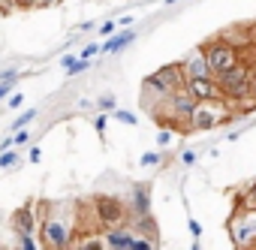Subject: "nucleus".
<instances>
[{
  "mask_svg": "<svg viewBox=\"0 0 256 250\" xmlns=\"http://www.w3.org/2000/svg\"><path fill=\"white\" fill-rule=\"evenodd\" d=\"M76 241V232H72V223L48 205L42 223H40V244L42 250H70V244Z\"/></svg>",
  "mask_w": 256,
  "mask_h": 250,
  "instance_id": "obj_1",
  "label": "nucleus"
},
{
  "mask_svg": "<svg viewBox=\"0 0 256 250\" xmlns=\"http://www.w3.org/2000/svg\"><path fill=\"white\" fill-rule=\"evenodd\" d=\"M145 96L148 94H154V96H160V100H166L169 94H175V90H181L184 88V72H181V66L178 64H169V66H160L157 72H151L148 78H145Z\"/></svg>",
  "mask_w": 256,
  "mask_h": 250,
  "instance_id": "obj_4",
  "label": "nucleus"
},
{
  "mask_svg": "<svg viewBox=\"0 0 256 250\" xmlns=\"http://www.w3.org/2000/svg\"><path fill=\"white\" fill-rule=\"evenodd\" d=\"M130 250H157V238H145V235H136Z\"/></svg>",
  "mask_w": 256,
  "mask_h": 250,
  "instance_id": "obj_17",
  "label": "nucleus"
},
{
  "mask_svg": "<svg viewBox=\"0 0 256 250\" xmlns=\"http://www.w3.org/2000/svg\"><path fill=\"white\" fill-rule=\"evenodd\" d=\"M28 142H30V133H28V130H16L12 145H28Z\"/></svg>",
  "mask_w": 256,
  "mask_h": 250,
  "instance_id": "obj_24",
  "label": "nucleus"
},
{
  "mask_svg": "<svg viewBox=\"0 0 256 250\" xmlns=\"http://www.w3.org/2000/svg\"><path fill=\"white\" fill-rule=\"evenodd\" d=\"M232 114V106L223 100V96H214V100H202L193 106V114L187 120V130L193 133H205V130H214L220 124H226Z\"/></svg>",
  "mask_w": 256,
  "mask_h": 250,
  "instance_id": "obj_2",
  "label": "nucleus"
},
{
  "mask_svg": "<svg viewBox=\"0 0 256 250\" xmlns=\"http://www.w3.org/2000/svg\"><path fill=\"white\" fill-rule=\"evenodd\" d=\"M250 100L256 102V64H250Z\"/></svg>",
  "mask_w": 256,
  "mask_h": 250,
  "instance_id": "obj_26",
  "label": "nucleus"
},
{
  "mask_svg": "<svg viewBox=\"0 0 256 250\" xmlns=\"http://www.w3.org/2000/svg\"><path fill=\"white\" fill-rule=\"evenodd\" d=\"M18 163V151L6 148V151H0V169H12Z\"/></svg>",
  "mask_w": 256,
  "mask_h": 250,
  "instance_id": "obj_18",
  "label": "nucleus"
},
{
  "mask_svg": "<svg viewBox=\"0 0 256 250\" xmlns=\"http://www.w3.org/2000/svg\"><path fill=\"white\" fill-rule=\"evenodd\" d=\"M70 247H72V250H108L106 241H102V235H94V232H84V235L76 238Z\"/></svg>",
  "mask_w": 256,
  "mask_h": 250,
  "instance_id": "obj_15",
  "label": "nucleus"
},
{
  "mask_svg": "<svg viewBox=\"0 0 256 250\" xmlns=\"http://www.w3.org/2000/svg\"><path fill=\"white\" fill-rule=\"evenodd\" d=\"M181 163H184V166H193V163H196V151H190V148H187V151L181 154Z\"/></svg>",
  "mask_w": 256,
  "mask_h": 250,
  "instance_id": "obj_28",
  "label": "nucleus"
},
{
  "mask_svg": "<svg viewBox=\"0 0 256 250\" xmlns=\"http://www.w3.org/2000/svg\"><path fill=\"white\" fill-rule=\"evenodd\" d=\"M52 4H58V0H36V6H52Z\"/></svg>",
  "mask_w": 256,
  "mask_h": 250,
  "instance_id": "obj_40",
  "label": "nucleus"
},
{
  "mask_svg": "<svg viewBox=\"0 0 256 250\" xmlns=\"http://www.w3.org/2000/svg\"><path fill=\"white\" fill-rule=\"evenodd\" d=\"M190 232H193V241H199V238H202V226H199L193 217H190Z\"/></svg>",
  "mask_w": 256,
  "mask_h": 250,
  "instance_id": "obj_31",
  "label": "nucleus"
},
{
  "mask_svg": "<svg viewBox=\"0 0 256 250\" xmlns=\"http://www.w3.org/2000/svg\"><path fill=\"white\" fill-rule=\"evenodd\" d=\"M133 40H136V34H133V30L114 34V36H108V42H102V46H100V54H112V52H120L124 46H130Z\"/></svg>",
  "mask_w": 256,
  "mask_h": 250,
  "instance_id": "obj_14",
  "label": "nucleus"
},
{
  "mask_svg": "<svg viewBox=\"0 0 256 250\" xmlns=\"http://www.w3.org/2000/svg\"><path fill=\"white\" fill-rule=\"evenodd\" d=\"M193 106H196V100H190L184 90H175V94H169L166 100H163V124H172V127H181L187 130V120H190V114H193Z\"/></svg>",
  "mask_w": 256,
  "mask_h": 250,
  "instance_id": "obj_8",
  "label": "nucleus"
},
{
  "mask_svg": "<svg viewBox=\"0 0 256 250\" xmlns=\"http://www.w3.org/2000/svg\"><path fill=\"white\" fill-rule=\"evenodd\" d=\"M229 235L238 250H256V208H238L229 220Z\"/></svg>",
  "mask_w": 256,
  "mask_h": 250,
  "instance_id": "obj_5",
  "label": "nucleus"
},
{
  "mask_svg": "<svg viewBox=\"0 0 256 250\" xmlns=\"http://www.w3.org/2000/svg\"><path fill=\"white\" fill-rule=\"evenodd\" d=\"M96 108H100V112H114V96H112V94H102V96L96 100Z\"/></svg>",
  "mask_w": 256,
  "mask_h": 250,
  "instance_id": "obj_21",
  "label": "nucleus"
},
{
  "mask_svg": "<svg viewBox=\"0 0 256 250\" xmlns=\"http://www.w3.org/2000/svg\"><path fill=\"white\" fill-rule=\"evenodd\" d=\"M16 78H18V72H16V70H6V72H0V82H10V84H12Z\"/></svg>",
  "mask_w": 256,
  "mask_h": 250,
  "instance_id": "obj_32",
  "label": "nucleus"
},
{
  "mask_svg": "<svg viewBox=\"0 0 256 250\" xmlns=\"http://www.w3.org/2000/svg\"><path fill=\"white\" fill-rule=\"evenodd\" d=\"M145 214H151V184H136L133 187L130 217H145Z\"/></svg>",
  "mask_w": 256,
  "mask_h": 250,
  "instance_id": "obj_12",
  "label": "nucleus"
},
{
  "mask_svg": "<svg viewBox=\"0 0 256 250\" xmlns=\"http://www.w3.org/2000/svg\"><path fill=\"white\" fill-rule=\"evenodd\" d=\"M18 244H22V250H36L34 235H18Z\"/></svg>",
  "mask_w": 256,
  "mask_h": 250,
  "instance_id": "obj_25",
  "label": "nucleus"
},
{
  "mask_svg": "<svg viewBox=\"0 0 256 250\" xmlns=\"http://www.w3.org/2000/svg\"><path fill=\"white\" fill-rule=\"evenodd\" d=\"M217 82V88H220V96L226 100V102H253L250 100V64H244V60H238L232 70H226L223 76H217L214 78Z\"/></svg>",
  "mask_w": 256,
  "mask_h": 250,
  "instance_id": "obj_3",
  "label": "nucleus"
},
{
  "mask_svg": "<svg viewBox=\"0 0 256 250\" xmlns=\"http://www.w3.org/2000/svg\"><path fill=\"white\" fill-rule=\"evenodd\" d=\"M112 30H114V22H106V24H100V34H102V36H112Z\"/></svg>",
  "mask_w": 256,
  "mask_h": 250,
  "instance_id": "obj_35",
  "label": "nucleus"
},
{
  "mask_svg": "<svg viewBox=\"0 0 256 250\" xmlns=\"http://www.w3.org/2000/svg\"><path fill=\"white\" fill-rule=\"evenodd\" d=\"M190 250H202V247H199V241H193V247H190Z\"/></svg>",
  "mask_w": 256,
  "mask_h": 250,
  "instance_id": "obj_41",
  "label": "nucleus"
},
{
  "mask_svg": "<svg viewBox=\"0 0 256 250\" xmlns=\"http://www.w3.org/2000/svg\"><path fill=\"white\" fill-rule=\"evenodd\" d=\"M139 163H142V166H160V154H157V151H145Z\"/></svg>",
  "mask_w": 256,
  "mask_h": 250,
  "instance_id": "obj_23",
  "label": "nucleus"
},
{
  "mask_svg": "<svg viewBox=\"0 0 256 250\" xmlns=\"http://www.w3.org/2000/svg\"><path fill=\"white\" fill-rule=\"evenodd\" d=\"M114 24H120V28H130V24H133V16H124V18H114Z\"/></svg>",
  "mask_w": 256,
  "mask_h": 250,
  "instance_id": "obj_36",
  "label": "nucleus"
},
{
  "mask_svg": "<svg viewBox=\"0 0 256 250\" xmlns=\"http://www.w3.org/2000/svg\"><path fill=\"white\" fill-rule=\"evenodd\" d=\"M133 238H136V232L126 226V223L112 226V229H106V232H102V241H106V247H108V250H130Z\"/></svg>",
  "mask_w": 256,
  "mask_h": 250,
  "instance_id": "obj_11",
  "label": "nucleus"
},
{
  "mask_svg": "<svg viewBox=\"0 0 256 250\" xmlns=\"http://www.w3.org/2000/svg\"><path fill=\"white\" fill-rule=\"evenodd\" d=\"M96 52H100V46H88V48L82 52V60H90V58H94Z\"/></svg>",
  "mask_w": 256,
  "mask_h": 250,
  "instance_id": "obj_33",
  "label": "nucleus"
},
{
  "mask_svg": "<svg viewBox=\"0 0 256 250\" xmlns=\"http://www.w3.org/2000/svg\"><path fill=\"white\" fill-rule=\"evenodd\" d=\"M94 127L100 130V136L106 133V114H96V120H94Z\"/></svg>",
  "mask_w": 256,
  "mask_h": 250,
  "instance_id": "obj_34",
  "label": "nucleus"
},
{
  "mask_svg": "<svg viewBox=\"0 0 256 250\" xmlns=\"http://www.w3.org/2000/svg\"><path fill=\"white\" fill-rule=\"evenodd\" d=\"M10 90H12V88H10V82H0V100H4Z\"/></svg>",
  "mask_w": 256,
  "mask_h": 250,
  "instance_id": "obj_38",
  "label": "nucleus"
},
{
  "mask_svg": "<svg viewBox=\"0 0 256 250\" xmlns=\"http://www.w3.org/2000/svg\"><path fill=\"white\" fill-rule=\"evenodd\" d=\"M22 100H24V96H22V94H16V96L10 100V108H18V106H22Z\"/></svg>",
  "mask_w": 256,
  "mask_h": 250,
  "instance_id": "obj_37",
  "label": "nucleus"
},
{
  "mask_svg": "<svg viewBox=\"0 0 256 250\" xmlns=\"http://www.w3.org/2000/svg\"><path fill=\"white\" fill-rule=\"evenodd\" d=\"M205 60H208V72H211V78H217V76H223L226 70H232L241 58H238V48H235L232 42H226V40H214V42L205 46Z\"/></svg>",
  "mask_w": 256,
  "mask_h": 250,
  "instance_id": "obj_7",
  "label": "nucleus"
},
{
  "mask_svg": "<svg viewBox=\"0 0 256 250\" xmlns=\"http://www.w3.org/2000/svg\"><path fill=\"white\" fill-rule=\"evenodd\" d=\"M190 100H196V102H202V100H214V96H220V88H217V82L208 76V78H184V88H181Z\"/></svg>",
  "mask_w": 256,
  "mask_h": 250,
  "instance_id": "obj_9",
  "label": "nucleus"
},
{
  "mask_svg": "<svg viewBox=\"0 0 256 250\" xmlns=\"http://www.w3.org/2000/svg\"><path fill=\"white\" fill-rule=\"evenodd\" d=\"M12 229L18 235H34V205H24L12 214Z\"/></svg>",
  "mask_w": 256,
  "mask_h": 250,
  "instance_id": "obj_13",
  "label": "nucleus"
},
{
  "mask_svg": "<svg viewBox=\"0 0 256 250\" xmlns=\"http://www.w3.org/2000/svg\"><path fill=\"white\" fill-rule=\"evenodd\" d=\"M166 4H178V0H166Z\"/></svg>",
  "mask_w": 256,
  "mask_h": 250,
  "instance_id": "obj_42",
  "label": "nucleus"
},
{
  "mask_svg": "<svg viewBox=\"0 0 256 250\" xmlns=\"http://www.w3.org/2000/svg\"><path fill=\"white\" fill-rule=\"evenodd\" d=\"M241 208H256V181L247 187V193H244V205Z\"/></svg>",
  "mask_w": 256,
  "mask_h": 250,
  "instance_id": "obj_22",
  "label": "nucleus"
},
{
  "mask_svg": "<svg viewBox=\"0 0 256 250\" xmlns=\"http://www.w3.org/2000/svg\"><path fill=\"white\" fill-rule=\"evenodd\" d=\"M130 229H133L136 235H145V238H157V226H154L151 214H145V217H133Z\"/></svg>",
  "mask_w": 256,
  "mask_h": 250,
  "instance_id": "obj_16",
  "label": "nucleus"
},
{
  "mask_svg": "<svg viewBox=\"0 0 256 250\" xmlns=\"http://www.w3.org/2000/svg\"><path fill=\"white\" fill-rule=\"evenodd\" d=\"M76 60H78V58H72V54H64V60H60V64H64V70H66V72H72Z\"/></svg>",
  "mask_w": 256,
  "mask_h": 250,
  "instance_id": "obj_29",
  "label": "nucleus"
},
{
  "mask_svg": "<svg viewBox=\"0 0 256 250\" xmlns=\"http://www.w3.org/2000/svg\"><path fill=\"white\" fill-rule=\"evenodd\" d=\"M94 217H96V223H100V226L112 229V226L126 223V217H130V208H126L118 196L100 193V196H94Z\"/></svg>",
  "mask_w": 256,
  "mask_h": 250,
  "instance_id": "obj_6",
  "label": "nucleus"
},
{
  "mask_svg": "<svg viewBox=\"0 0 256 250\" xmlns=\"http://www.w3.org/2000/svg\"><path fill=\"white\" fill-rule=\"evenodd\" d=\"M178 66H181L184 78H208V76H211V72H208V60H205V46L193 48V52L184 58V64H178Z\"/></svg>",
  "mask_w": 256,
  "mask_h": 250,
  "instance_id": "obj_10",
  "label": "nucleus"
},
{
  "mask_svg": "<svg viewBox=\"0 0 256 250\" xmlns=\"http://www.w3.org/2000/svg\"><path fill=\"white\" fill-rule=\"evenodd\" d=\"M88 66H90V64H88V60H82V58H78V60H76V66H72V72H70V76H78V72H84V70H88Z\"/></svg>",
  "mask_w": 256,
  "mask_h": 250,
  "instance_id": "obj_30",
  "label": "nucleus"
},
{
  "mask_svg": "<svg viewBox=\"0 0 256 250\" xmlns=\"http://www.w3.org/2000/svg\"><path fill=\"white\" fill-rule=\"evenodd\" d=\"M157 142H160V148H169V145H172V133H169V130H160Z\"/></svg>",
  "mask_w": 256,
  "mask_h": 250,
  "instance_id": "obj_27",
  "label": "nucleus"
},
{
  "mask_svg": "<svg viewBox=\"0 0 256 250\" xmlns=\"http://www.w3.org/2000/svg\"><path fill=\"white\" fill-rule=\"evenodd\" d=\"M30 163H40V148H30Z\"/></svg>",
  "mask_w": 256,
  "mask_h": 250,
  "instance_id": "obj_39",
  "label": "nucleus"
},
{
  "mask_svg": "<svg viewBox=\"0 0 256 250\" xmlns=\"http://www.w3.org/2000/svg\"><path fill=\"white\" fill-rule=\"evenodd\" d=\"M34 118H36V108H28V112H24V114H22V118H18L16 124H12V130H24L28 124L34 120Z\"/></svg>",
  "mask_w": 256,
  "mask_h": 250,
  "instance_id": "obj_20",
  "label": "nucleus"
},
{
  "mask_svg": "<svg viewBox=\"0 0 256 250\" xmlns=\"http://www.w3.org/2000/svg\"><path fill=\"white\" fill-rule=\"evenodd\" d=\"M112 118H114V120H120V124H130V127H136V124H139V118H136V114L124 112V108H114V112H112Z\"/></svg>",
  "mask_w": 256,
  "mask_h": 250,
  "instance_id": "obj_19",
  "label": "nucleus"
}]
</instances>
